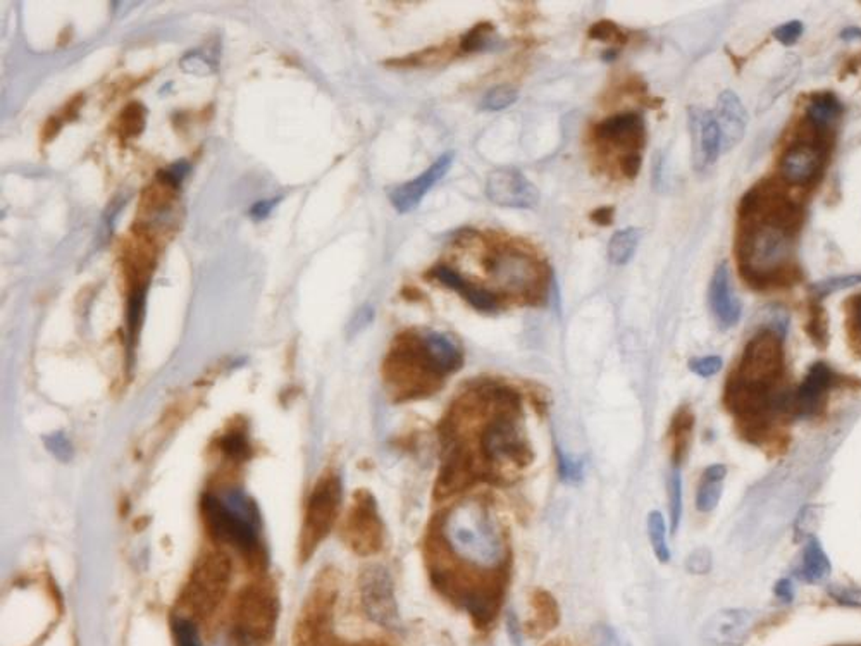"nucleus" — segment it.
Masks as SVG:
<instances>
[{
	"mask_svg": "<svg viewBox=\"0 0 861 646\" xmlns=\"http://www.w3.org/2000/svg\"><path fill=\"white\" fill-rule=\"evenodd\" d=\"M714 116L722 137V152H727L742 140L748 126V112L738 95L731 90H725L718 97Z\"/></svg>",
	"mask_w": 861,
	"mask_h": 646,
	"instance_id": "18",
	"label": "nucleus"
},
{
	"mask_svg": "<svg viewBox=\"0 0 861 646\" xmlns=\"http://www.w3.org/2000/svg\"><path fill=\"white\" fill-rule=\"evenodd\" d=\"M782 371V345L774 332L759 333L746 347L736 381L746 386L772 390Z\"/></svg>",
	"mask_w": 861,
	"mask_h": 646,
	"instance_id": "10",
	"label": "nucleus"
},
{
	"mask_svg": "<svg viewBox=\"0 0 861 646\" xmlns=\"http://www.w3.org/2000/svg\"><path fill=\"white\" fill-rule=\"evenodd\" d=\"M173 634L176 646H202L197 625L185 617H176L173 621Z\"/></svg>",
	"mask_w": 861,
	"mask_h": 646,
	"instance_id": "33",
	"label": "nucleus"
},
{
	"mask_svg": "<svg viewBox=\"0 0 861 646\" xmlns=\"http://www.w3.org/2000/svg\"><path fill=\"white\" fill-rule=\"evenodd\" d=\"M855 285H861V274H849V276L827 279V281L819 285L817 292L825 295V293L838 292V290H844V288H849V287H855Z\"/></svg>",
	"mask_w": 861,
	"mask_h": 646,
	"instance_id": "41",
	"label": "nucleus"
},
{
	"mask_svg": "<svg viewBox=\"0 0 861 646\" xmlns=\"http://www.w3.org/2000/svg\"><path fill=\"white\" fill-rule=\"evenodd\" d=\"M817 512H819V507H804L801 510L800 518L796 522V536L798 538L804 536V538L812 540V533L817 527Z\"/></svg>",
	"mask_w": 861,
	"mask_h": 646,
	"instance_id": "38",
	"label": "nucleus"
},
{
	"mask_svg": "<svg viewBox=\"0 0 861 646\" xmlns=\"http://www.w3.org/2000/svg\"><path fill=\"white\" fill-rule=\"evenodd\" d=\"M669 509L672 519V531H677L682 518V478L679 469H674L669 478Z\"/></svg>",
	"mask_w": 861,
	"mask_h": 646,
	"instance_id": "32",
	"label": "nucleus"
},
{
	"mask_svg": "<svg viewBox=\"0 0 861 646\" xmlns=\"http://www.w3.org/2000/svg\"><path fill=\"white\" fill-rule=\"evenodd\" d=\"M595 646H622L616 631L608 625H596L593 631Z\"/></svg>",
	"mask_w": 861,
	"mask_h": 646,
	"instance_id": "43",
	"label": "nucleus"
},
{
	"mask_svg": "<svg viewBox=\"0 0 861 646\" xmlns=\"http://www.w3.org/2000/svg\"><path fill=\"white\" fill-rule=\"evenodd\" d=\"M343 540L357 555H374L383 548L385 526L377 501L366 490H359L343 522Z\"/></svg>",
	"mask_w": 861,
	"mask_h": 646,
	"instance_id": "8",
	"label": "nucleus"
},
{
	"mask_svg": "<svg viewBox=\"0 0 861 646\" xmlns=\"http://www.w3.org/2000/svg\"><path fill=\"white\" fill-rule=\"evenodd\" d=\"M421 341L430 357L434 369L443 379L447 376L457 373L464 366V354L457 341H453L448 334L438 332H421Z\"/></svg>",
	"mask_w": 861,
	"mask_h": 646,
	"instance_id": "21",
	"label": "nucleus"
},
{
	"mask_svg": "<svg viewBox=\"0 0 861 646\" xmlns=\"http://www.w3.org/2000/svg\"><path fill=\"white\" fill-rule=\"evenodd\" d=\"M648 538L656 559L661 563L670 562V548L667 544V522L661 512L653 510L648 516Z\"/></svg>",
	"mask_w": 861,
	"mask_h": 646,
	"instance_id": "29",
	"label": "nucleus"
},
{
	"mask_svg": "<svg viewBox=\"0 0 861 646\" xmlns=\"http://www.w3.org/2000/svg\"><path fill=\"white\" fill-rule=\"evenodd\" d=\"M432 278H436L441 285L448 287L453 292L458 293L464 296L474 309L481 313H494L500 307V296L498 293L493 292L490 288H484L471 279H467L464 274L453 270L451 266L439 264L432 271Z\"/></svg>",
	"mask_w": 861,
	"mask_h": 646,
	"instance_id": "17",
	"label": "nucleus"
},
{
	"mask_svg": "<svg viewBox=\"0 0 861 646\" xmlns=\"http://www.w3.org/2000/svg\"><path fill=\"white\" fill-rule=\"evenodd\" d=\"M857 326H858V332L861 334V296L860 302L857 304Z\"/></svg>",
	"mask_w": 861,
	"mask_h": 646,
	"instance_id": "49",
	"label": "nucleus"
},
{
	"mask_svg": "<svg viewBox=\"0 0 861 646\" xmlns=\"http://www.w3.org/2000/svg\"><path fill=\"white\" fill-rule=\"evenodd\" d=\"M830 385H832L830 367L825 366L823 362L812 366L808 375L804 376L800 388L793 395V405L804 414L813 412L821 405V400L829 392Z\"/></svg>",
	"mask_w": 861,
	"mask_h": 646,
	"instance_id": "22",
	"label": "nucleus"
},
{
	"mask_svg": "<svg viewBox=\"0 0 861 646\" xmlns=\"http://www.w3.org/2000/svg\"><path fill=\"white\" fill-rule=\"evenodd\" d=\"M801 35H803V22H784V24H780L779 28L774 30L776 40H779L784 45H793V43L798 42Z\"/></svg>",
	"mask_w": 861,
	"mask_h": 646,
	"instance_id": "40",
	"label": "nucleus"
},
{
	"mask_svg": "<svg viewBox=\"0 0 861 646\" xmlns=\"http://www.w3.org/2000/svg\"><path fill=\"white\" fill-rule=\"evenodd\" d=\"M484 271L505 290L519 293L529 302L541 298L546 290V271L543 262L529 252L513 245H496L484 255Z\"/></svg>",
	"mask_w": 861,
	"mask_h": 646,
	"instance_id": "4",
	"label": "nucleus"
},
{
	"mask_svg": "<svg viewBox=\"0 0 861 646\" xmlns=\"http://www.w3.org/2000/svg\"><path fill=\"white\" fill-rule=\"evenodd\" d=\"M727 476V467L722 464H714L705 469L697 493V509L703 514L714 512L723 491V481Z\"/></svg>",
	"mask_w": 861,
	"mask_h": 646,
	"instance_id": "23",
	"label": "nucleus"
},
{
	"mask_svg": "<svg viewBox=\"0 0 861 646\" xmlns=\"http://www.w3.org/2000/svg\"><path fill=\"white\" fill-rule=\"evenodd\" d=\"M591 219L595 221L596 225H601V226H608L614 219V208H596L595 212L591 214Z\"/></svg>",
	"mask_w": 861,
	"mask_h": 646,
	"instance_id": "45",
	"label": "nucleus"
},
{
	"mask_svg": "<svg viewBox=\"0 0 861 646\" xmlns=\"http://www.w3.org/2000/svg\"><path fill=\"white\" fill-rule=\"evenodd\" d=\"M556 462H558V474L564 481H581L582 478V462L575 460L564 454L560 448H556Z\"/></svg>",
	"mask_w": 861,
	"mask_h": 646,
	"instance_id": "35",
	"label": "nucleus"
},
{
	"mask_svg": "<svg viewBox=\"0 0 861 646\" xmlns=\"http://www.w3.org/2000/svg\"><path fill=\"white\" fill-rule=\"evenodd\" d=\"M830 576V561L821 543L808 540L801 559V578L810 584H821Z\"/></svg>",
	"mask_w": 861,
	"mask_h": 646,
	"instance_id": "24",
	"label": "nucleus"
},
{
	"mask_svg": "<svg viewBox=\"0 0 861 646\" xmlns=\"http://www.w3.org/2000/svg\"><path fill=\"white\" fill-rule=\"evenodd\" d=\"M436 531L460 562L488 572L503 571L509 546L490 500L472 497L455 503L441 516Z\"/></svg>",
	"mask_w": 861,
	"mask_h": 646,
	"instance_id": "1",
	"label": "nucleus"
},
{
	"mask_svg": "<svg viewBox=\"0 0 861 646\" xmlns=\"http://www.w3.org/2000/svg\"><path fill=\"white\" fill-rule=\"evenodd\" d=\"M233 503H226L216 495H206L202 500V516L210 535L227 543L229 546L253 555L257 552V529L252 509L244 503L240 495L229 497Z\"/></svg>",
	"mask_w": 861,
	"mask_h": 646,
	"instance_id": "5",
	"label": "nucleus"
},
{
	"mask_svg": "<svg viewBox=\"0 0 861 646\" xmlns=\"http://www.w3.org/2000/svg\"><path fill=\"white\" fill-rule=\"evenodd\" d=\"M342 501V481L334 473H326L315 482L308 497L306 518L300 533V557L307 561L314 550L329 535L338 519Z\"/></svg>",
	"mask_w": 861,
	"mask_h": 646,
	"instance_id": "7",
	"label": "nucleus"
},
{
	"mask_svg": "<svg viewBox=\"0 0 861 646\" xmlns=\"http://www.w3.org/2000/svg\"><path fill=\"white\" fill-rule=\"evenodd\" d=\"M793 251L791 228L777 221H765L746 233L739 245L742 272L753 281H770L782 271Z\"/></svg>",
	"mask_w": 861,
	"mask_h": 646,
	"instance_id": "3",
	"label": "nucleus"
},
{
	"mask_svg": "<svg viewBox=\"0 0 861 646\" xmlns=\"http://www.w3.org/2000/svg\"><path fill=\"white\" fill-rule=\"evenodd\" d=\"M496 42L494 37V28L490 22H481L472 26L471 30L462 37L460 40V50L464 54L471 52H483L492 49L493 43Z\"/></svg>",
	"mask_w": 861,
	"mask_h": 646,
	"instance_id": "30",
	"label": "nucleus"
},
{
	"mask_svg": "<svg viewBox=\"0 0 861 646\" xmlns=\"http://www.w3.org/2000/svg\"><path fill=\"white\" fill-rule=\"evenodd\" d=\"M486 195L500 208H534L539 204V190L515 167L494 169L488 176Z\"/></svg>",
	"mask_w": 861,
	"mask_h": 646,
	"instance_id": "12",
	"label": "nucleus"
},
{
	"mask_svg": "<svg viewBox=\"0 0 861 646\" xmlns=\"http://www.w3.org/2000/svg\"><path fill=\"white\" fill-rule=\"evenodd\" d=\"M708 300L712 313L715 315L718 324L722 328H732L738 324L742 314V305L739 300L738 295L732 290L731 283V271L725 262L718 264L717 270L712 276L710 281V290H708Z\"/></svg>",
	"mask_w": 861,
	"mask_h": 646,
	"instance_id": "16",
	"label": "nucleus"
},
{
	"mask_svg": "<svg viewBox=\"0 0 861 646\" xmlns=\"http://www.w3.org/2000/svg\"><path fill=\"white\" fill-rule=\"evenodd\" d=\"M774 591H776V597H777L779 600H782L784 604H789V602L794 600V586L791 583V580H780V581H777Z\"/></svg>",
	"mask_w": 861,
	"mask_h": 646,
	"instance_id": "44",
	"label": "nucleus"
},
{
	"mask_svg": "<svg viewBox=\"0 0 861 646\" xmlns=\"http://www.w3.org/2000/svg\"><path fill=\"white\" fill-rule=\"evenodd\" d=\"M830 597L838 600L839 604L849 605V606H861V589L851 588V586H832L829 589Z\"/></svg>",
	"mask_w": 861,
	"mask_h": 646,
	"instance_id": "39",
	"label": "nucleus"
},
{
	"mask_svg": "<svg viewBox=\"0 0 861 646\" xmlns=\"http://www.w3.org/2000/svg\"><path fill=\"white\" fill-rule=\"evenodd\" d=\"M641 240V230L626 228L617 231L608 243V259L616 266H626L635 257Z\"/></svg>",
	"mask_w": 861,
	"mask_h": 646,
	"instance_id": "25",
	"label": "nucleus"
},
{
	"mask_svg": "<svg viewBox=\"0 0 861 646\" xmlns=\"http://www.w3.org/2000/svg\"><path fill=\"white\" fill-rule=\"evenodd\" d=\"M231 562L223 552H207L199 561L186 588V604L195 612L207 614L223 600L229 586Z\"/></svg>",
	"mask_w": 861,
	"mask_h": 646,
	"instance_id": "9",
	"label": "nucleus"
},
{
	"mask_svg": "<svg viewBox=\"0 0 861 646\" xmlns=\"http://www.w3.org/2000/svg\"><path fill=\"white\" fill-rule=\"evenodd\" d=\"M693 424H695V419H693V414H691L688 409L679 411V414H677V416L674 417V420H672L670 438H672V456H674L676 464H679L680 460L684 459V456H686V452H688L691 431H693Z\"/></svg>",
	"mask_w": 861,
	"mask_h": 646,
	"instance_id": "28",
	"label": "nucleus"
},
{
	"mask_svg": "<svg viewBox=\"0 0 861 646\" xmlns=\"http://www.w3.org/2000/svg\"><path fill=\"white\" fill-rule=\"evenodd\" d=\"M531 605L534 610V625H537L541 633H546L558 624V619H560L558 605L548 591L536 589L531 597Z\"/></svg>",
	"mask_w": 861,
	"mask_h": 646,
	"instance_id": "27",
	"label": "nucleus"
},
{
	"mask_svg": "<svg viewBox=\"0 0 861 646\" xmlns=\"http://www.w3.org/2000/svg\"><path fill=\"white\" fill-rule=\"evenodd\" d=\"M590 37L601 42H627V35L620 30V26L610 22H599L593 24V28L590 30Z\"/></svg>",
	"mask_w": 861,
	"mask_h": 646,
	"instance_id": "34",
	"label": "nucleus"
},
{
	"mask_svg": "<svg viewBox=\"0 0 861 646\" xmlns=\"http://www.w3.org/2000/svg\"><path fill=\"white\" fill-rule=\"evenodd\" d=\"M759 614L748 608H723L715 612L701 629V640L710 646H742L753 627Z\"/></svg>",
	"mask_w": 861,
	"mask_h": 646,
	"instance_id": "13",
	"label": "nucleus"
},
{
	"mask_svg": "<svg viewBox=\"0 0 861 646\" xmlns=\"http://www.w3.org/2000/svg\"><path fill=\"white\" fill-rule=\"evenodd\" d=\"M372 315H374V313H372V309H370L369 305L362 307V309H360V313L357 314V315H355V319H353V324H355V328H357V330H362V328H366V326H368V323H369L370 319H372Z\"/></svg>",
	"mask_w": 861,
	"mask_h": 646,
	"instance_id": "46",
	"label": "nucleus"
},
{
	"mask_svg": "<svg viewBox=\"0 0 861 646\" xmlns=\"http://www.w3.org/2000/svg\"><path fill=\"white\" fill-rule=\"evenodd\" d=\"M362 606L372 623L386 629L400 627V612L395 598V584L383 565H369L360 574Z\"/></svg>",
	"mask_w": 861,
	"mask_h": 646,
	"instance_id": "11",
	"label": "nucleus"
},
{
	"mask_svg": "<svg viewBox=\"0 0 861 646\" xmlns=\"http://www.w3.org/2000/svg\"><path fill=\"white\" fill-rule=\"evenodd\" d=\"M278 602L262 584L248 586L235 606L233 638L240 646H264L276 624Z\"/></svg>",
	"mask_w": 861,
	"mask_h": 646,
	"instance_id": "6",
	"label": "nucleus"
},
{
	"mask_svg": "<svg viewBox=\"0 0 861 646\" xmlns=\"http://www.w3.org/2000/svg\"><path fill=\"white\" fill-rule=\"evenodd\" d=\"M821 166V150L810 144L789 148L780 161V174L791 185H806Z\"/></svg>",
	"mask_w": 861,
	"mask_h": 646,
	"instance_id": "20",
	"label": "nucleus"
},
{
	"mask_svg": "<svg viewBox=\"0 0 861 646\" xmlns=\"http://www.w3.org/2000/svg\"><path fill=\"white\" fill-rule=\"evenodd\" d=\"M593 137L601 146L624 150V159L631 154H641L639 150L644 144V121L639 112H620L598 123Z\"/></svg>",
	"mask_w": 861,
	"mask_h": 646,
	"instance_id": "14",
	"label": "nucleus"
},
{
	"mask_svg": "<svg viewBox=\"0 0 861 646\" xmlns=\"http://www.w3.org/2000/svg\"><path fill=\"white\" fill-rule=\"evenodd\" d=\"M451 164H453V152H447L439 155L422 174L415 176L413 180L400 187L393 188L390 191V202L393 208H396L400 214H407L413 208H419L430 188L434 187L438 181H441L443 176L450 171Z\"/></svg>",
	"mask_w": 861,
	"mask_h": 646,
	"instance_id": "15",
	"label": "nucleus"
},
{
	"mask_svg": "<svg viewBox=\"0 0 861 646\" xmlns=\"http://www.w3.org/2000/svg\"><path fill=\"white\" fill-rule=\"evenodd\" d=\"M841 111L839 101L832 93H821L808 105V119L812 121V125L823 129L838 121Z\"/></svg>",
	"mask_w": 861,
	"mask_h": 646,
	"instance_id": "26",
	"label": "nucleus"
},
{
	"mask_svg": "<svg viewBox=\"0 0 861 646\" xmlns=\"http://www.w3.org/2000/svg\"><path fill=\"white\" fill-rule=\"evenodd\" d=\"M722 366H723V360L718 355L697 357L689 362V369L695 375L701 376V377H712V376L717 375V373H720Z\"/></svg>",
	"mask_w": 861,
	"mask_h": 646,
	"instance_id": "36",
	"label": "nucleus"
},
{
	"mask_svg": "<svg viewBox=\"0 0 861 646\" xmlns=\"http://www.w3.org/2000/svg\"><path fill=\"white\" fill-rule=\"evenodd\" d=\"M517 99H519V92L517 88H513L512 84H498V86H493L490 92H486V95L483 97L479 105L483 111L498 112V111L509 109L510 105L517 102Z\"/></svg>",
	"mask_w": 861,
	"mask_h": 646,
	"instance_id": "31",
	"label": "nucleus"
},
{
	"mask_svg": "<svg viewBox=\"0 0 861 646\" xmlns=\"http://www.w3.org/2000/svg\"><path fill=\"white\" fill-rule=\"evenodd\" d=\"M507 625H509V633H510V638H512L513 646H522V636H520V629H519V624H517V619L513 617L512 614H509V619H507Z\"/></svg>",
	"mask_w": 861,
	"mask_h": 646,
	"instance_id": "47",
	"label": "nucleus"
},
{
	"mask_svg": "<svg viewBox=\"0 0 861 646\" xmlns=\"http://www.w3.org/2000/svg\"><path fill=\"white\" fill-rule=\"evenodd\" d=\"M712 569V553L706 548H697L686 559V571L691 574H706Z\"/></svg>",
	"mask_w": 861,
	"mask_h": 646,
	"instance_id": "37",
	"label": "nucleus"
},
{
	"mask_svg": "<svg viewBox=\"0 0 861 646\" xmlns=\"http://www.w3.org/2000/svg\"><path fill=\"white\" fill-rule=\"evenodd\" d=\"M272 204H274V202H261V204L253 206V208H252V216H255V217H266L267 212L272 208Z\"/></svg>",
	"mask_w": 861,
	"mask_h": 646,
	"instance_id": "48",
	"label": "nucleus"
},
{
	"mask_svg": "<svg viewBox=\"0 0 861 646\" xmlns=\"http://www.w3.org/2000/svg\"><path fill=\"white\" fill-rule=\"evenodd\" d=\"M188 173V163H176L161 173V181L169 187H178Z\"/></svg>",
	"mask_w": 861,
	"mask_h": 646,
	"instance_id": "42",
	"label": "nucleus"
},
{
	"mask_svg": "<svg viewBox=\"0 0 861 646\" xmlns=\"http://www.w3.org/2000/svg\"><path fill=\"white\" fill-rule=\"evenodd\" d=\"M691 129H693V154L695 167L712 166L722 152V137L718 129L714 112L693 111L691 112Z\"/></svg>",
	"mask_w": 861,
	"mask_h": 646,
	"instance_id": "19",
	"label": "nucleus"
},
{
	"mask_svg": "<svg viewBox=\"0 0 861 646\" xmlns=\"http://www.w3.org/2000/svg\"><path fill=\"white\" fill-rule=\"evenodd\" d=\"M385 377L398 400L430 395L443 383L422 347L421 333L413 332L396 338L385 362Z\"/></svg>",
	"mask_w": 861,
	"mask_h": 646,
	"instance_id": "2",
	"label": "nucleus"
}]
</instances>
